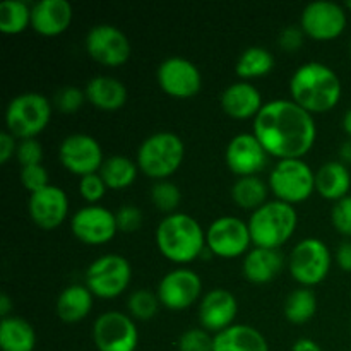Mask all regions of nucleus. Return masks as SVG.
<instances>
[{
    "label": "nucleus",
    "mask_w": 351,
    "mask_h": 351,
    "mask_svg": "<svg viewBox=\"0 0 351 351\" xmlns=\"http://www.w3.org/2000/svg\"><path fill=\"white\" fill-rule=\"evenodd\" d=\"M254 136L269 156L281 160H304L314 147L317 125L314 115L293 99H273L264 103L254 119Z\"/></svg>",
    "instance_id": "obj_1"
},
{
    "label": "nucleus",
    "mask_w": 351,
    "mask_h": 351,
    "mask_svg": "<svg viewBox=\"0 0 351 351\" xmlns=\"http://www.w3.org/2000/svg\"><path fill=\"white\" fill-rule=\"evenodd\" d=\"M290 95L311 115H322L335 108L343 95L338 74L321 62H307L293 72Z\"/></svg>",
    "instance_id": "obj_2"
},
{
    "label": "nucleus",
    "mask_w": 351,
    "mask_h": 351,
    "mask_svg": "<svg viewBox=\"0 0 351 351\" xmlns=\"http://www.w3.org/2000/svg\"><path fill=\"white\" fill-rule=\"evenodd\" d=\"M156 247L170 263L187 266L202 257L206 250V232L197 219L187 213H173L158 225Z\"/></svg>",
    "instance_id": "obj_3"
},
{
    "label": "nucleus",
    "mask_w": 351,
    "mask_h": 351,
    "mask_svg": "<svg viewBox=\"0 0 351 351\" xmlns=\"http://www.w3.org/2000/svg\"><path fill=\"white\" fill-rule=\"evenodd\" d=\"M247 225L254 245L278 250L293 237L297 230V209L287 202L269 201L250 215Z\"/></svg>",
    "instance_id": "obj_4"
},
{
    "label": "nucleus",
    "mask_w": 351,
    "mask_h": 351,
    "mask_svg": "<svg viewBox=\"0 0 351 351\" xmlns=\"http://www.w3.org/2000/svg\"><path fill=\"white\" fill-rule=\"evenodd\" d=\"M184 141L175 132H154L137 149V167L146 177L161 182L175 173L184 163Z\"/></svg>",
    "instance_id": "obj_5"
},
{
    "label": "nucleus",
    "mask_w": 351,
    "mask_h": 351,
    "mask_svg": "<svg viewBox=\"0 0 351 351\" xmlns=\"http://www.w3.org/2000/svg\"><path fill=\"white\" fill-rule=\"evenodd\" d=\"M53 105L40 93H23L14 96L5 108L7 132L16 139H36L48 127Z\"/></svg>",
    "instance_id": "obj_6"
},
{
    "label": "nucleus",
    "mask_w": 351,
    "mask_h": 351,
    "mask_svg": "<svg viewBox=\"0 0 351 351\" xmlns=\"http://www.w3.org/2000/svg\"><path fill=\"white\" fill-rule=\"evenodd\" d=\"M267 185L276 201L295 206L315 192V173L304 160H281L274 165Z\"/></svg>",
    "instance_id": "obj_7"
},
{
    "label": "nucleus",
    "mask_w": 351,
    "mask_h": 351,
    "mask_svg": "<svg viewBox=\"0 0 351 351\" xmlns=\"http://www.w3.org/2000/svg\"><path fill=\"white\" fill-rule=\"evenodd\" d=\"M132 267L129 261L119 254H105L93 261L86 269V287L95 297L112 300L129 288Z\"/></svg>",
    "instance_id": "obj_8"
},
{
    "label": "nucleus",
    "mask_w": 351,
    "mask_h": 351,
    "mask_svg": "<svg viewBox=\"0 0 351 351\" xmlns=\"http://www.w3.org/2000/svg\"><path fill=\"white\" fill-rule=\"evenodd\" d=\"M331 266V250L319 239H305L298 242L288 259L290 274L304 288L322 283L328 278Z\"/></svg>",
    "instance_id": "obj_9"
},
{
    "label": "nucleus",
    "mask_w": 351,
    "mask_h": 351,
    "mask_svg": "<svg viewBox=\"0 0 351 351\" xmlns=\"http://www.w3.org/2000/svg\"><path fill=\"white\" fill-rule=\"evenodd\" d=\"M206 245L213 256L221 259L247 256L252 245L249 225L237 216H221L209 225Z\"/></svg>",
    "instance_id": "obj_10"
},
{
    "label": "nucleus",
    "mask_w": 351,
    "mask_h": 351,
    "mask_svg": "<svg viewBox=\"0 0 351 351\" xmlns=\"http://www.w3.org/2000/svg\"><path fill=\"white\" fill-rule=\"evenodd\" d=\"M93 341L99 351H136L139 331L130 315L110 311L93 324Z\"/></svg>",
    "instance_id": "obj_11"
},
{
    "label": "nucleus",
    "mask_w": 351,
    "mask_h": 351,
    "mask_svg": "<svg viewBox=\"0 0 351 351\" xmlns=\"http://www.w3.org/2000/svg\"><path fill=\"white\" fill-rule=\"evenodd\" d=\"M84 47L89 57L105 67H120L132 53L127 34L112 24L93 26L86 34Z\"/></svg>",
    "instance_id": "obj_12"
},
{
    "label": "nucleus",
    "mask_w": 351,
    "mask_h": 351,
    "mask_svg": "<svg viewBox=\"0 0 351 351\" xmlns=\"http://www.w3.org/2000/svg\"><path fill=\"white\" fill-rule=\"evenodd\" d=\"M161 91L175 99H191L201 91L202 75L194 62L184 57H168L158 67Z\"/></svg>",
    "instance_id": "obj_13"
},
{
    "label": "nucleus",
    "mask_w": 351,
    "mask_h": 351,
    "mask_svg": "<svg viewBox=\"0 0 351 351\" xmlns=\"http://www.w3.org/2000/svg\"><path fill=\"white\" fill-rule=\"evenodd\" d=\"M58 158L65 170L71 173L86 177L99 173L103 167V151L98 141L89 134H71L62 141L58 147Z\"/></svg>",
    "instance_id": "obj_14"
},
{
    "label": "nucleus",
    "mask_w": 351,
    "mask_h": 351,
    "mask_svg": "<svg viewBox=\"0 0 351 351\" xmlns=\"http://www.w3.org/2000/svg\"><path fill=\"white\" fill-rule=\"evenodd\" d=\"M346 12L339 3L319 0L308 3L300 17L305 36L315 41H331L343 34L346 27Z\"/></svg>",
    "instance_id": "obj_15"
},
{
    "label": "nucleus",
    "mask_w": 351,
    "mask_h": 351,
    "mask_svg": "<svg viewBox=\"0 0 351 351\" xmlns=\"http://www.w3.org/2000/svg\"><path fill=\"white\" fill-rule=\"evenodd\" d=\"M71 230L79 242L86 245H105L115 239L117 226L115 213L103 206H86L71 219Z\"/></svg>",
    "instance_id": "obj_16"
},
{
    "label": "nucleus",
    "mask_w": 351,
    "mask_h": 351,
    "mask_svg": "<svg viewBox=\"0 0 351 351\" xmlns=\"http://www.w3.org/2000/svg\"><path fill=\"white\" fill-rule=\"evenodd\" d=\"M156 295L168 311H185L201 298L202 280L192 269L178 267L161 278Z\"/></svg>",
    "instance_id": "obj_17"
},
{
    "label": "nucleus",
    "mask_w": 351,
    "mask_h": 351,
    "mask_svg": "<svg viewBox=\"0 0 351 351\" xmlns=\"http://www.w3.org/2000/svg\"><path fill=\"white\" fill-rule=\"evenodd\" d=\"M269 154L250 132H242L233 137L225 151L226 167L237 177H252L266 168Z\"/></svg>",
    "instance_id": "obj_18"
},
{
    "label": "nucleus",
    "mask_w": 351,
    "mask_h": 351,
    "mask_svg": "<svg viewBox=\"0 0 351 351\" xmlns=\"http://www.w3.org/2000/svg\"><path fill=\"white\" fill-rule=\"evenodd\" d=\"M239 302L232 291L225 288L209 290L199 304V322L208 332L218 335L235 324Z\"/></svg>",
    "instance_id": "obj_19"
},
{
    "label": "nucleus",
    "mask_w": 351,
    "mask_h": 351,
    "mask_svg": "<svg viewBox=\"0 0 351 351\" xmlns=\"http://www.w3.org/2000/svg\"><path fill=\"white\" fill-rule=\"evenodd\" d=\"M27 213L41 230H55L67 219L69 197L57 185H48L29 195Z\"/></svg>",
    "instance_id": "obj_20"
},
{
    "label": "nucleus",
    "mask_w": 351,
    "mask_h": 351,
    "mask_svg": "<svg viewBox=\"0 0 351 351\" xmlns=\"http://www.w3.org/2000/svg\"><path fill=\"white\" fill-rule=\"evenodd\" d=\"M74 10L67 0H40L31 5V27L41 36H58L71 27Z\"/></svg>",
    "instance_id": "obj_21"
},
{
    "label": "nucleus",
    "mask_w": 351,
    "mask_h": 351,
    "mask_svg": "<svg viewBox=\"0 0 351 351\" xmlns=\"http://www.w3.org/2000/svg\"><path fill=\"white\" fill-rule=\"evenodd\" d=\"M263 106L261 91L247 81L233 82L221 95L223 112L235 120L256 119Z\"/></svg>",
    "instance_id": "obj_22"
},
{
    "label": "nucleus",
    "mask_w": 351,
    "mask_h": 351,
    "mask_svg": "<svg viewBox=\"0 0 351 351\" xmlns=\"http://www.w3.org/2000/svg\"><path fill=\"white\" fill-rule=\"evenodd\" d=\"M285 259L280 250L254 247L243 257L242 271L245 280L254 285L271 283L283 271Z\"/></svg>",
    "instance_id": "obj_23"
},
{
    "label": "nucleus",
    "mask_w": 351,
    "mask_h": 351,
    "mask_svg": "<svg viewBox=\"0 0 351 351\" xmlns=\"http://www.w3.org/2000/svg\"><path fill=\"white\" fill-rule=\"evenodd\" d=\"M86 99L101 112H119L127 103V88L112 75H96L86 84Z\"/></svg>",
    "instance_id": "obj_24"
},
{
    "label": "nucleus",
    "mask_w": 351,
    "mask_h": 351,
    "mask_svg": "<svg viewBox=\"0 0 351 351\" xmlns=\"http://www.w3.org/2000/svg\"><path fill=\"white\" fill-rule=\"evenodd\" d=\"M213 351H269V345L259 329L247 324H233L215 335Z\"/></svg>",
    "instance_id": "obj_25"
},
{
    "label": "nucleus",
    "mask_w": 351,
    "mask_h": 351,
    "mask_svg": "<svg viewBox=\"0 0 351 351\" xmlns=\"http://www.w3.org/2000/svg\"><path fill=\"white\" fill-rule=\"evenodd\" d=\"M351 189V173L343 161H328L315 173V192L328 201H341Z\"/></svg>",
    "instance_id": "obj_26"
},
{
    "label": "nucleus",
    "mask_w": 351,
    "mask_h": 351,
    "mask_svg": "<svg viewBox=\"0 0 351 351\" xmlns=\"http://www.w3.org/2000/svg\"><path fill=\"white\" fill-rule=\"evenodd\" d=\"M95 295L86 285H71L57 298V314L67 324L81 322L93 308Z\"/></svg>",
    "instance_id": "obj_27"
},
{
    "label": "nucleus",
    "mask_w": 351,
    "mask_h": 351,
    "mask_svg": "<svg viewBox=\"0 0 351 351\" xmlns=\"http://www.w3.org/2000/svg\"><path fill=\"white\" fill-rule=\"evenodd\" d=\"M36 346V332L23 317L2 319L0 322V348L2 351H33Z\"/></svg>",
    "instance_id": "obj_28"
},
{
    "label": "nucleus",
    "mask_w": 351,
    "mask_h": 351,
    "mask_svg": "<svg viewBox=\"0 0 351 351\" xmlns=\"http://www.w3.org/2000/svg\"><path fill=\"white\" fill-rule=\"evenodd\" d=\"M267 194H269V185L264 180H261L257 175L237 178L235 184L232 185L233 202L240 209H245V211L254 213L261 206L266 204Z\"/></svg>",
    "instance_id": "obj_29"
},
{
    "label": "nucleus",
    "mask_w": 351,
    "mask_h": 351,
    "mask_svg": "<svg viewBox=\"0 0 351 351\" xmlns=\"http://www.w3.org/2000/svg\"><path fill=\"white\" fill-rule=\"evenodd\" d=\"M137 167L136 161H132L127 156H110L103 161V167L99 170V175L105 180L106 187L112 191H122V189L130 187L137 178Z\"/></svg>",
    "instance_id": "obj_30"
},
{
    "label": "nucleus",
    "mask_w": 351,
    "mask_h": 351,
    "mask_svg": "<svg viewBox=\"0 0 351 351\" xmlns=\"http://www.w3.org/2000/svg\"><path fill=\"white\" fill-rule=\"evenodd\" d=\"M274 69V57L269 50L261 47H250L240 55L237 62V75L243 81L259 79Z\"/></svg>",
    "instance_id": "obj_31"
},
{
    "label": "nucleus",
    "mask_w": 351,
    "mask_h": 351,
    "mask_svg": "<svg viewBox=\"0 0 351 351\" xmlns=\"http://www.w3.org/2000/svg\"><path fill=\"white\" fill-rule=\"evenodd\" d=\"M283 311L291 324H307L317 312V297L311 288H298L288 295Z\"/></svg>",
    "instance_id": "obj_32"
},
{
    "label": "nucleus",
    "mask_w": 351,
    "mask_h": 351,
    "mask_svg": "<svg viewBox=\"0 0 351 351\" xmlns=\"http://www.w3.org/2000/svg\"><path fill=\"white\" fill-rule=\"evenodd\" d=\"M31 26V7L23 0H3L0 3V31L3 34H19Z\"/></svg>",
    "instance_id": "obj_33"
},
{
    "label": "nucleus",
    "mask_w": 351,
    "mask_h": 351,
    "mask_svg": "<svg viewBox=\"0 0 351 351\" xmlns=\"http://www.w3.org/2000/svg\"><path fill=\"white\" fill-rule=\"evenodd\" d=\"M160 305L158 295L149 290H136L127 302L129 314L134 321H151L158 314Z\"/></svg>",
    "instance_id": "obj_34"
},
{
    "label": "nucleus",
    "mask_w": 351,
    "mask_h": 351,
    "mask_svg": "<svg viewBox=\"0 0 351 351\" xmlns=\"http://www.w3.org/2000/svg\"><path fill=\"white\" fill-rule=\"evenodd\" d=\"M151 201L156 206L158 211L167 213L168 215H173L177 213L175 209L178 208L182 201V192L178 189V185H175L170 180H161L156 182L151 189Z\"/></svg>",
    "instance_id": "obj_35"
},
{
    "label": "nucleus",
    "mask_w": 351,
    "mask_h": 351,
    "mask_svg": "<svg viewBox=\"0 0 351 351\" xmlns=\"http://www.w3.org/2000/svg\"><path fill=\"white\" fill-rule=\"evenodd\" d=\"M86 99V93L82 89L75 88V86H65V88H60L53 96V106L60 113H67V115H72V113H77L79 110L82 108Z\"/></svg>",
    "instance_id": "obj_36"
},
{
    "label": "nucleus",
    "mask_w": 351,
    "mask_h": 351,
    "mask_svg": "<svg viewBox=\"0 0 351 351\" xmlns=\"http://www.w3.org/2000/svg\"><path fill=\"white\" fill-rule=\"evenodd\" d=\"M215 336L202 328L187 329L178 339V351H213Z\"/></svg>",
    "instance_id": "obj_37"
},
{
    "label": "nucleus",
    "mask_w": 351,
    "mask_h": 351,
    "mask_svg": "<svg viewBox=\"0 0 351 351\" xmlns=\"http://www.w3.org/2000/svg\"><path fill=\"white\" fill-rule=\"evenodd\" d=\"M106 191H108V187H106L105 180H103L99 173L86 175V177L79 180V194L89 206L98 204L105 197Z\"/></svg>",
    "instance_id": "obj_38"
},
{
    "label": "nucleus",
    "mask_w": 351,
    "mask_h": 351,
    "mask_svg": "<svg viewBox=\"0 0 351 351\" xmlns=\"http://www.w3.org/2000/svg\"><path fill=\"white\" fill-rule=\"evenodd\" d=\"M21 184L29 194L48 187V171L43 165H29L21 167Z\"/></svg>",
    "instance_id": "obj_39"
},
{
    "label": "nucleus",
    "mask_w": 351,
    "mask_h": 351,
    "mask_svg": "<svg viewBox=\"0 0 351 351\" xmlns=\"http://www.w3.org/2000/svg\"><path fill=\"white\" fill-rule=\"evenodd\" d=\"M331 221L336 232L351 239V195H346L341 201L335 202L331 211Z\"/></svg>",
    "instance_id": "obj_40"
},
{
    "label": "nucleus",
    "mask_w": 351,
    "mask_h": 351,
    "mask_svg": "<svg viewBox=\"0 0 351 351\" xmlns=\"http://www.w3.org/2000/svg\"><path fill=\"white\" fill-rule=\"evenodd\" d=\"M117 218V226H119V232L122 233H134L141 228L143 225V213L141 209H137L136 206L125 204L115 213Z\"/></svg>",
    "instance_id": "obj_41"
},
{
    "label": "nucleus",
    "mask_w": 351,
    "mask_h": 351,
    "mask_svg": "<svg viewBox=\"0 0 351 351\" xmlns=\"http://www.w3.org/2000/svg\"><path fill=\"white\" fill-rule=\"evenodd\" d=\"M17 161L21 167H29V165H41L43 161V146L36 139L21 141L17 146Z\"/></svg>",
    "instance_id": "obj_42"
},
{
    "label": "nucleus",
    "mask_w": 351,
    "mask_h": 351,
    "mask_svg": "<svg viewBox=\"0 0 351 351\" xmlns=\"http://www.w3.org/2000/svg\"><path fill=\"white\" fill-rule=\"evenodd\" d=\"M304 38L305 33L302 31V27L297 26H290V27H285L280 34V47L283 48L285 51H297L298 48H302L304 45Z\"/></svg>",
    "instance_id": "obj_43"
},
{
    "label": "nucleus",
    "mask_w": 351,
    "mask_h": 351,
    "mask_svg": "<svg viewBox=\"0 0 351 351\" xmlns=\"http://www.w3.org/2000/svg\"><path fill=\"white\" fill-rule=\"evenodd\" d=\"M17 146L19 144H16V137L12 134H9L7 130L0 134V163L5 165L17 153Z\"/></svg>",
    "instance_id": "obj_44"
},
{
    "label": "nucleus",
    "mask_w": 351,
    "mask_h": 351,
    "mask_svg": "<svg viewBox=\"0 0 351 351\" xmlns=\"http://www.w3.org/2000/svg\"><path fill=\"white\" fill-rule=\"evenodd\" d=\"M335 261L336 264H338L339 269L351 273V242L339 243L338 250H336Z\"/></svg>",
    "instance_id": "obj_45"
},
{
    "label": "nucleus",
    "mask_w": 351,
    "mask_h": 351,
    "mask_svg": "<svg viewBox=\"0 0 351 351\" xmlns=\"http://www.w3.org/2000/svg\"><path fill=\"white\" fill-rule=\"evenodd\" d=\"M291 351H322V348L314 341V339L300 338L297 339V343H295Z\"/></svg>",
    "instance_id": "obj_46"
},
{
    "label": "nucleus",
    "mask_w": 351,
    "mask_h": 351,
    "mask_svg": "<svg viewBox=\"0 0 351 351\" xmlns=\"http://www.w3.org/2000/svg\"><path fill=\"white\" fill-rule=\"evenodd\" d=\"M10 312H12V300L7 293H2L0 295V315L2 319H7L10 317Z\"/></svg>",
    "instance_id": "obj_47"
},
{
    "label": "nucleus",
    "mask_w": 351,
    "mask_h": 351,
    "mask_svg": "<svg viewBox=\"0 0 351 351\" xmlns=\"http://www.w3.org/2000/svg\"><path fill=\"white\" fill-rule=\"evenodd\" d=\"M341 158H343V163H351V141L345 143L341 146Z\"/></svg>",
    "instance_id": "obj_48"
},
{
    "label": "nucleus",
    "mask_w": 351,
    "mask_h": 351,
    "mask_svg": "<svg viewBox=\"0 0 351 351\" xmlns=\"http://www.w3.org/2000/svg\"><path fill=\"white\" fill-rule=\"evenodd\" d=\"M341 125H343V130H345V132L351 137V108L345 113V117H343Z\"/></svg>",
    "instance_id": "obj_49"
},
{
    "label": "nucleus",
    "mask_w": 351,
    "mask_h": 351,
    "mask_svg": "<svg viewBox=\"0 0 351 351\" xmlns=\"http://www.w3.org/2000/svg\"><path fill=\"white\" fill-rule=\"evenodd\" d=\"M346 9L351 10V0H350V2H346Z\"/></svg>",
    "instance_id": "obj_50"
},
{
    "label": "nucleus",
    "mask_w": 351,
    "mask_h": 351,
    "mask_svg": "<svg viewBox=\"0 0 351 351\" xmlns=\"http://www.w3.org/2000/svg\"><path fill=\"white\" fill-rule=\"evenodd\" d=\"M350 53H351V43H350Z\"/></svg>",
    "instance_id": "obj_51"
},
{
    "label": "nucleus",
    "mask_w": 351,
    "mask_h": 351,
    "mask_svg": "<svg viewBox=\"0 0 351 351\" xmlns=\"http://www.w3.org/2000/svg\"><path fill=\"white\" fill-rule=\"evenodd\" d=\"M350 326H351V322H350Z\"/></svg>",
    "instance_id": "obj_52"
}]
</instances>
